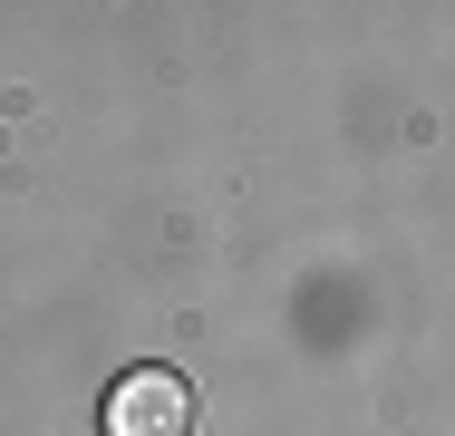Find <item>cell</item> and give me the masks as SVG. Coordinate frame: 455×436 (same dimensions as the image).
Returning a JSON list of instances; mask_svg holds the SVG:
<instances>
[{
    "mask_svg": "<svg viewBox=\"0 0 455 436\" xmlns=\"http://www.w3.org/2000/svg\"><path fill=\"white\" fill-rule=\"evenodd\" d=\"M184 427H194V398L175 368H126L107 388V436H184Z\"/></svg>",
    "mask_w": 455,
    "mask_h": 436,
    "instance_id": "cell-1",
    "label": "cell"
}]
</instances>
